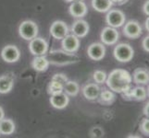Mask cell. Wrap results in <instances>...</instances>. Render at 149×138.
I'll use <instances>...</instances> for the list:
<instances>
[{"label": "cell", "instance_id": "obj_1", "mask_svg": "<svg viewBox=\"0 0 149 138\" xmlns=\"http://www.w3.org/2000/svg\"><path fill=\"white\" fill-rule=\"evenodd\" d=\"M106 82L110 90L120 94L132 88V76L124 69H114L111 71Z\"/></svg>", "mask_w": 149, "mask_h": 138}, {"label": "cell", "instance_id": "obj_2", "mask_svg": "<svg viewBox=\"0 0 149 138\" xmlns=\"http://www.w3.org/2000/svg\"><path fill=\"white\" fill-rule=\"evenodd\" d=\"M47 58L51 65L58 66L72 65L80 61L79 56L74 54V53H68L64 50H51Z\"/></svg>", "mask_w": 149, "mask_h": 138}, {"label": "cell", "instance_id": "obj_3", "mask_svg": "<svg viewBox=\"0 0 149 138\" xmlns=\"http://www.w3.org/2000/svg\"><path fill=\"white\" fill-rule=\"evenodd\" d=\"M114 57L121 63H127L130 62L132 59L134 51L132 47L128 43H120L114 48L113 51Z\"/></svg>", "mask_w": 149, "mask_h": 138}, {"label": "cell", "instance_id": "obj_4", "mask_svg": "<svg viewBox=\"0 0 149 138\" xmlns=\"http://www.w3.org/2000/svg\"><path fill=\"white\" fill-rule=\"evenodd\" d=\"M19 34L22 39L31 41L38 34V26L33 20H25L19 27Z\"/></svg>", "mask_w": 149, "mask_h": 138}, {"label": "cell", "instance_id": "obj_5", "mask_svg": "<svg viewBox=\"0 0 149 138\" xmlns=\"http://www.w3.org/2000/svg\"><path fill=\"white\" fill-rule=\"evenodd\" d=\"M125 14L120 9H109L106 15V22L109 27L120 28L125 23Z\"/></svg>", "mask_w": 149, "mask_h": 138}, {"label": "cell", "instance_id": "obj_6", "mask_svg": "<svg viewBox=\"0 0 149 138\" xmlns=\"http://www.w3.org/2000/svg\"><path fill=\"white\" fill-rule=\"evenodd\" d=\"M29 50L32 54L37 55H45L48 52V43L44 38L35 37L30 41Z\"/></svg>", "mask_w": 149, "mask_h": 138}, {"label": "cell", "instance_id": "obj_7", "mask_svg": "<svg viewBox=\"0 0 149 138\" xmlns=\"http://www.w3.org/2000/svg\"><path fill=\"white\" fill-rule=\"evenodd\" d=\"M1 57L7 63H16L20 58V51L16 45H7L1 51Z\"/></svg>", "mask_w": 149, "mask_h": 138}, {"label": "cell", "instance_id": "obj_8", "mask_svg": "<svg viewBox=\"0 0 149 138\" xmlns=\"http://www.w3.org/2000/svg\"><path fill=\"white\" fill-rule=\"evenodd\" d=\"M142 32L143 30L141 25L136 20H129L123 27V34L130 39L139 38L142 35Z\"/></svg>", "mask_w": 149, "mask_h": 138}, {"label": "cell", "instance_id": "obj_9", "mask_svg": "<svg viewBox=\"0 0 149 138\" xmlns=\"http://www.w3.org/2000/svg\"><path fill=\"white\" fill-rule=\"evenodd\" d=\"M50 34L54 39L62 40L69 34V27L62 20H56L50 27Z\"/></svg>", "mask_w": 149, "mask_h": 138}, {"label": "cell", "instance_id": "obj_10", "mask_svg": "<svg viewBox=\"0 0 149 138\" xmlns=\"http://www.w3.org/2000/svg\"><path fill=\"white\" fill-rule=\"evenodd\" d=\"M120 34L118 32V30L115 28H112L109 26L103 29L100 35L101 42L103 43V44L106 45H113L117 43Z\"/></svg>", "mask_w": 149, "mask_h": 138}, {"label": "cell", "instance_id": "obj_11", "mask_svg": "<svg viewBox=\"0 0 149 138\" xmlns=\"http://www.w3.org/2000/svg\"><path fill=\"white\" fill-rule=\"evenodd\" d=\"M62 49L68 53H76L80 47V38L74 34H68L62 39Z\"/></svg>", "mask_w": 149, "mask_h": 138}, {"label": "cell", "instance_id": "obj_12", "mask_svg": "<svg viewBox=\"0 0 149 138\" xmlns=\"http://www.w3.org/2000/svg\"><path fill=\"white\" fill-rule=\"evenodd\" d=\"M87 54H88L90 59L94 61H100L105 57L106 47L103 43H94L88 46Z\"/></svg>", "mask_w": 149, "mask_h": 138}, {"label": "cell", "instance_id": "obj_13", "mask_svg": "<svg viewBox=\"0 0 149 138\" xmlns=\"http://www.w3.org/2000/svg\"><path fill=\"white\" fill-rule=\"evenodd\" d=\"M87 6L84 1L81 0H74V1L70 4L69 8V12L72 17L81 19L84 18L87 14Z\"/></svg>", "mask_w": 149, "mask_h": 138}, {"label": "cell", "instance_id": "obj_14", "mask_svg": "<svg viewBox=\"0 0 149 138\" xmlns=\"http://www.w3.org/2000/svg\"><path fill=\"white\" fill-rule=\"evenodd\" d=\"M70 102V98L65 92H59L54 95H51L50 98V104L52 105L55 109L62 110L68 106Z\"/></svg>", "mask_w": 149, "mask_h": 138}, {"label": "cell", "instance_id": "obj_15", "mask_svg": "<svg viewBox=\"0 0 149 138\" xmlns=\"http://www.w3.org/2000/svg\"><path fill=\"white\" fill-rule=\"evenodd\" d=\"M71 32L78 38H84L89 32V25L85 20L78 19L71 26Z\"/></svg>", "mask_w": 149, "mask_h": 138}, {"label": "cell", "instance_id": "obj_16", "mask_svg": "<svg viewBox=\"0 0 149 138\" xmlns=\"http://www.w3.org/2000/svg\"><path fill=\"white\" fill-rule=\"evenodd\" d=\"M83 94L84 98L88 100H97L99 96V93L101 91V89L99 88L98 84L96 83H89L85 85L83 88Z\"/></svg>", "mask_w": 149, "mask_h": 138}, {"label": "cell", "instance_id": "obj_17", "mask_svg": "<svg viewBox=\"0 0 149 138\" xmlns=\"http://www.w3.org/2000/svg\"><path fill=\"white\" fill-rule=\"evenodd\" d=\"M50 63L45 55H37L32 61V67L37 72H45L47 71Z\"/></svg>", "mask_w": 149, "mask_h": 138}, {"label": "cell", "instance_id": "obj_18", "mask_svg": "<svg viewBox=\"0 0 149 138\" xmlns=\"http://www.w3.org/2000/svg\"><path fill=\"white\" fill-rule=\"evenodd\" d=\"M14 80L13 78L8 75H3L0 76V94L9 93L13 89Z\"/></svg>", "mask_w": 149, "mask_h": 138}, {"label": "cell", "instance_id": "obj_19", "mask_svg": "<svg viewBox=\"0 0 149 138\" xmlns=\"http://www.w3.org/2000/svg\"><path fill=\"white\" fill-rule=\"evenodd\" d=\"M132 79L136 84L146 85L149 81L148 71L146 68H137L134 70L132 75Z\"/></svg>", "mask_w": 149, "mask_h": 138}, {"label": "cell", "instance_id": "obj_20", "mask_svg": "<svg viewBox=\"0 0 149 138\" xmlns=\"http://www.w3.org/2000/svg\"><path fill=\"white\" fill-rule=\"evenodd\" d=\"M97 99H98L100 104L109 106V105H111L113 102L115 101L116 96L114 94V92L110 89H103L102 91H100L99 96Z\"/></svg>", "mask_w": 149, "mask_h": 138}, {"label": "cell", "instance_id": "obj_21", "mask_svg": "<svg viewBox=\"0 0 149 138\" xmlns=\"http://www.w3.org/2000/svg\"><path fill=\"white\" fill-rule=\"evenodd\" d=\"M16 126L11 119L3 118L0 121V134L4 135H10L15 132Z\"/></svg>", "mask_w": 149, "mask_h": 138}, {"label": "cell", "instance_id": "obj_22", "mask_svg": "<svg viewBox=\"0 0 149 138\" xmlns=\"http://www.w3.org/2000/svg\"><path fill=\"white\" fill-rule=\"evenodd\" d=\"M111 0H92V7L97 12H107L112 7Z\"/></svg>", "mask_w": 149, "mask_h": 138}, {"label": "cell", "instance_id": "obj_23", "mask_svg": "<svg viewBox=\"0 0 149 138\" xmlns=\"http://www.w3.org/2000/svg\"><path fill=\"white\" fill-rule=\"evenodd\" d=\"M80 91V86L76 81L68 80L63 86V92L68 96H77Z\"/></svg>", "mask_w": 149, "mask_h": 138}, {"label": "cell", "instance_id": "obj_24", "mask_svg": "<svg viewBox=\"0 0 149 138\" xmlns=\"http://www.w3.org/2000/svg\"><path fill=\"white\" fill-rule=\"evenodd\" d=\"M131 96L132 100H135L138 101L145 100L147 97V91L143 87H135V88H132L131 89Z\"/></svg>", "mask_w": 149, "mask_h": 138}, {"label": "cell", "instance_id": "obj_25", "mask_svg": "<svg viewBox=\"0 0 149 138\" xmlns=\"http://www.w3.org/2000/svg\"><path fill=\"white\" fill-rule=\"evenodd\" d=\"M63 91V85L60 84L58 82L54 80H51V82L48 85V88H47V92L50 95H54L56 93H59V92H62Z\"/></svg>", "mask_w": 149, "mask_h": 138}, {"label": "cell", "instance_id": "obj_26", "mask_svg": "<svg viewBox=\"0 0 149 138\" xmlns=\"http://www.w3.org/2000/svg\"><path fill=\"white\" fill-rule=\"evenodd\" d=\"M93 78L95 81L96 84H103V83H105L107 80V74L104 71L96 70L93 74Z\"/></svg>", "mask_w": 149, "mask_h": 138}, {"label": "cell", "instance_id": "obj_27", "mask_svg": "<svg viewBox=\"0 0 149 138\" xmlns=\"http://www.w3.org/2000/svg\"><path fill=\"white\" fill-rule=\"evenodd\" d=\"M140 131L143 135L148 136L149 135V120L143 119L140 124Z\"/></svg>", "mask_w": 149, "mask_h": 138}, {"label": "cell", "instance_id": "obj_28", "mask_svg": "<svg viewBox=\"0 0 149 138\" xmlns=\"http://www.w3.org/2000/svg\"><path fill=\"white\" fill-rule=\"evenodd\" d=\"M90 135L92 137H102L104 135V131L99 126H94L90 130Z\"/></svg>", "mask_w": 149, "mask_h": 138}, {"label": "cell", "instance_id": "obj_29", "mask_svg": "<svg viewBox=\"0 0 149 138\" xmlns=\"http://www.w3.org/2000/svg\"><path fill=\"white\" fill-rule=\"evenodd\" d=\"M51 80H54V81H56V82H58L60 84H62L64 86V84L68 81V78L66 76V75L64 74H55L53 76V78Z\"/></svg>", "mask_w": 149, "mask_h": 138}, {"label": "cell", "instance_id": "obj_30", "mask_svg": "<svg viewBox=\"0 0 149 138\" xmlns=\"http://www.w3.org/2000/svg\"><path fill=\"white\" fill-rule=\"evenodd\" d=\"M142 45H143V50H145L146 53H148V52H149V37H148V36H146V37L143 38V43H142Z\"/></svg>", "mask_w": 149, "mask_h": 138}, {"label": "cell", "instance_id": "obj_31", "mask_svg": "<svg viewBox=\"0 0 149 138\" xmlns=\"http://www.w3.org/2000/svg\"><path fill=\"white\" fill-rule=\"evenodd\" d=\"M149 1L148 0H146V1L145 2V4H143V12H145V14L146 15V16H148L149 15Z\"/></svg>", "mask_w": 149, "mask_h": 138}, {"label": "cell", "instance_id": "obj_32", "mask_svg": "<svg viewBox=\"0 0 149 138\" xmlns=\"http://www.w3.org/2000/svg\"><path fill=\"white\" fill-rule=\"evenodd\" d=\"M148 108H149V103L147 102V103L146 104V106H145V109H143V114H145L146 116H147V117L149 115V113H148Z\"/></svg>", "mask_w": 149, "mask_h": 138}, {"label": "cell", "instance_id": "obj_33", "mask_svg": "<svg viewBox=\"0 0 149 138\" xmlns=\"http://www.w3.org/2000/svg\"><path fill=\"white\" fill-rule=\"evenodd\" d=\"M3 118H5V112H4V110L1 106H0V121H1Z\"/></svg>", "mask_w": 149, "mask_h": 138}, {"label": "cell", "instance_id": "obj_34", "mask_svg": "<svg viewBox=\"0 0 149 138\" xmlns=\"http://www.w3.org/2000/svg\"><path fill=\"white\" fill-rule=\"evenodd\" d=\"M112 3H115V4H123V3H125L126 0H111Z\"/></svg>", "mask_w": 149, "mask_h": 138}, {"label": "cell", "instance_id": "obj_35", "mask_svg": "<svg viewBox=\"0 0 149 138\" xmlns=\"http://www.w3.org/2000/svg\"><path fill=\"white\" fill-rule=\"evenodd\" d=\"M148 21H149V19H148V18H147V19L146 20V29L147 32H148V30H149V28H148Z\"/></svg>", "mask_w": 149, "mask_h": 138}, {"label": "cell", "instance_id": "obj_36", "mask_svg": "<svg viewBox=\"0 0 149 138\" xmlns=\"http://www.w3.org/2000/svg\"><path fill=\"white\" fill-rule=\"evenodd\" d=\"M64 1H66V2H73L74 0H64Z\"/></svg>", "mask_w": 149, "mask_h": 138}, {"label": "cell", "instance_id": "obj_37", "mask_svg": "<svg viewBox=\"0 0 149 138\" xmlns=\"http://www.w3.org/2000/svg\"><path fill=\"white\" fill-rule=\"evenodd\" d=\"M81 1H84V0H81Z\"/></svg>", "mask_w": 149, "mask_h": 138}, {"label": "cell", "instance_id": "obj_38", "mask_svg": "<svg viewBox=\"0 0 149 138\" xmlns=\"http://www.w3.org/2000/svg\"><path fill=\"white\" fill-rule=\"evenodd\" d=\"M0 135H1V134H0Z\"/></svg>", "mask_w": 149, "mask_h": 138}]
</instances>
